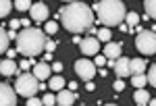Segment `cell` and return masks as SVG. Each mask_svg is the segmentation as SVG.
I'll return each instance as SVG.
<instances>
[{
    "label": "cell",
    "instance_id": "cb8c5ba5",
    "mask_svg": "<svg viewBox=\"0 0 156 106\" xmlns=\"http://www.w3.org/2000/svg\"><path fill=\"white\" fill-rule=\"evenodd\" d=\"M146 83H148V79H146V75H133V87H144Z\"/></svg>",
    "mask_w": 156,
    "mask_h": 106
},
{
    "label": "cell",
    "instance_id": "4fadbf2b",
    "mask_svg": "<svg viewBox=\"0 0 156 106\" xmlns=\"http://www.w3.org/2000/svg\"><path fill=\"white\" fill-rule=\"evenodd\" d=\"M75 102V92L71 90H60L58 96H56V104L58 106H71Z\"/></svg>",
    "mask_w": 156,
    "mask_h": 106
},
{
    "label": "cell",
    "instance_id": "52a82bcc",
    "mask_svg": "<svg viewBox=\"0 0 156 106\" xmlns=\"http://www.w3.org/2000/svg\"><path fill=\"white\" fill-rule=\"evenodd\" d=\"M0 106H17V92L9 83H0Z\"/></svg>",
    "mask_w": 156,
    "mask_h": 106
},
{
    "label": "cell",
    "instance_id": "44dd1931",
    "mask_svg": "<svg viewBox=\"0 0 156 106\" xmlns=\"http://www.w3.org/2000/svg\"><path fill=\"white\" fill-rule=\"evenodd\" d=\"M144 6H146V12H148V17L156 19V0H146Z\"/></svg>",
    "mask_w": 156,
    "mask_h": 106
},
{
    "label": "cell",
    "instance_id": "60d3db41",
    "mask_svg": "<svg viewBox=\"0 0 156 106\" xmlns=\"http://www.w3.org/2000/svg\"><path fill=\"white\" fill-rule=\"evenodd\" d=\"M65 2H77V0H65Z\"/></svg>",
    "mask_w": 156,
    "mask_h": 106
},
{
    "label": "cell",
    "instance_id": "ffe728a7",
    "mask_svg": "<svg viewBox=\"0 0 156 106\" xmlns=\"http://www.w3.org/2000/svg\"><path fill=\"white\" fill-rule=\"evenodd\" d=\"M17 11H21V12H25V11H29L31 9V0H15V4H12Z\"/></svg>",
    "mask_w": 156,
    "mask_h": 106
},
{
    "label": "cell",
    "instance_id": "277c9868",
    "mask_svg": "<svg viewBox=\"0 0 156 106\" xmlns=\"http://www.w3.org/2000/svg\"><path fill=\"white\" fill-rule=\"evenodd\" d=\"M15 90H17L19 96L31 98V96H36V92L40 90V81L34 77V73H23V75H19V79L15 83Z\"/></svg>",
    "mask_w": 156,
    "mask_h": 106
},
{
    "label": "cell",
    "instance_id": "836d02e7",
    "mask_svg": "<svg viewBox=\"0 0 156 106\" xmlns=\"http://www.w3.org/2000/svg\"><path fill=\"white\" fill-rule=\"evenodd\" d=\"M6 56L11 60H15V56H17V50H6Z\"/></svg>",
    "mask_w": 156,
    "mask_h": 106
},
{
    "label": "cell",
    "instance_id": "f35d334b",
    "mask_svg": "<svg viewBox=\"0 0 156 106\" xmlns=\"http://www.w3.org/2000/svg\"><path fill=\"white\" fill-rule=\"evenodd\" d=\"M69 90H71V92H75V90H77V83L71 81V83H69Z\"/></svg>",
    "mask_w": 156,
    "mask_h": 106
},
{
    "label": "cell",
    "instance_id": "7402d4cb",
    "mask_svg": "<svg viewBox=\"0 0 156 106\" xmlns=\"http://www.w3.org/2000/svg\"><path fill=\"white\" fill-rule=\"evenodd\" d=\"M12 11V2L11 0H0V17H6Z\"/></svg>",
    "mask_w": 156,
    "mask_h": 106
},
{
    "label": "cell",
    "instance_id": "7a4b0ae2",
    "mask_svg": "<svg viewBox=\"0 0 156 106\" xmlns=\"http://www.w3.org/2000/svg\"><path fill=\"white\" fill-rule=\"evenodd\" d=\"M92 11L98 15V21L104 25V27H117L125 21V4L121 0H100L94 4Z\"/></svg>",
    "mask_w": 156,
    "mask_h": 106
},
{
    "label": "cell",
    "instance_id": "8fae6325",
    "mask_svg": "<svg viewBox=\"0 0 156 106\" xmlns=\"http://www.w3.org/2000/svg\"><path fill=\"white\" fill-rule=\"evenodd\" d=\"M115 73H117V77H119V79L127 77V75H131L129 58H117V60H115Z\"/></svg>",
    "mask_w": 156,
    "mask_h": 106
},
{
    "label": "cell",
    "instance_id": "7c38bea8",
    "mask_svg": "<svg viewBox=\"0 0 156 106\" xmlns=\"http://www.w3.org/2000/svg\"><path fill=\"white\" fill-rule=\"evenodd\" d=\"M34 77H36L37 81L48 79L50 77V65L48 62H37V65H34Z\"/></svg>",
    "mask_w": 156,
    "mask_h": 106
},
{
    "label": "cell",
    "instance_id": "9a60e30c",
    "mask_svg": "<svg viewBox=\"0 0 156 106\" xmlns=\"http://www.w3.org/2000/svg\"><path fill=\"white\" fill-rule=\"evenodd\" d=\"M129 69H131V75H144V71H146V60H142V58L129 60Z\"/></svg>",
    "mask_w": 156,
    "mask_h": 106
},
{
    "label": "cell",
    "instance_id": "8d00e7d4",
    "mask_svg": "<svg viewBox=\"0 0 156 106\" xmlns=\"http://www.w3.org/2000/svg\"><path fill=\"white\" fill-rule=\"evenodd\" d=\"M19 25H21V21H17V19H15V21H11V29H17Z\"/></svg>",
    "mask_w": 156,
    "mask_h": 106
},
{
    "label": "cell",
    "instance_id": "9c48e42d",
    "mask_svg": "<svg viewBox=\"0 0 156 106\" xmlns=\"http://www.w3.org/2000/svg\"><path fill=\"white\" fill-rule=\"evenodd\" d=\"M79 50H81V54H85V56H90V54H98V50H100V42H98V37H83V40L79 42Z\"/></svg>",
    "mask_w": 156,
    "mask_h": 106
},
{
    "label": "cell",
    "instance_id": "603a6c76",
    "mask_svg": "<svg viewBox=\"0 0 156 106\" xmlns=\"http://www.w3.org/2000/svg\"><path fill=\"white\" fill-rule=\"evenodd\" d=\"M96 37H100L98 42H106V44H108L112 35H110V29H108V27H102V29H100V31L96 34Z\"/></svg>",
    "mask_w": 156,
    "mask_h": 106
},
{
    "label": "cell",
    "instance_id": "4316f807",
    "mask_svg": "<svg viewBox=\"0 0 156 106\" xmlns=\"http://www.w3.org/2000/svg\"><path fill=\"white\" fill-rule=\"evenodd\" d=\"M58 31V23L56 21H46V34H56Z\"/></svg>",
    "mask_w": 156,
    "mask_h": 106
},
{
    "label": "cell",
    "instance_id": "e575fe53",
    "mask_svg": "<svg viewBox=\"0 0 156 106\" xmlns=\"http://www.w3.org/2000/svg\"><path fill=\"white\" fill-rule=\"evenodd\" d=\"M85 90H87V92H94V90H96V85H94L92 81H87V85H85Z\"/></svg>",
    "mask_w": 156,
    "mask_h": 106
},
{
    "label": "cell",
    "instance_id": "4dcf8cb0",
    "mask_svg": "<svg viewBox=\"0 0 156 106\" xmlns=\"http://www.w3.org/2000/svg\"><path fill=\"white\" fill-rule=\"evenodd\" d=\"M112 87H115V92H123V90H125V83H123V79H117Z\"/></svg>",
    "mask_w": 156,
    "mask_h": 106
},
{
    "label": "cell",
    "instance_id": "2e32d148",
    "mask_svg": "<svg viewBox=\"0 0 156 106\" xmlns=\"http://www.w3.org/2000/svg\"><path fill=\"white\" fill-rule=\"evenodd\" d=\"M133 100H135V104H140V106H146L148 102H150V94L146 92L144 87H140V90L135 92V96H133Z\"/></svg>",
    "mask_w": 156,
    "mask_h": 106
},
{
    "label": "cell",
    "instance_id": "1f68e13d",
    "mask_svg": "<svg viewBox=\"0 0 156 106\" xmlns=\"http://www.w3.org/2000/svg\"><path fill=\"white\" fill-rule=\"evenodd\" d=\"M54 48H56V42H52V40H46V46H44V50H48V52H54Z\"/></svg>",
    "mask_w": 156,
    "mask_h": 106
},
{
    "label": "cell",
    "instance_id": "ac0fdd59",
    "mask_svg": "<svg viewBox=\"0 0 156 106\" xmlns=\"http://www.w3.org/2000/svg\"><path fill=\"white\" fill-rule=\"evenodd\" d=\"M125 21H127V27L133 29V27H137V25H140L142 19L137 17V12H127V15H125Z\"/></svg>",
    "mask_w": 156,
    "mask_h": 106
},
{
    "label": "cell",
    "instance_id": "ab89813d",
    "mask_svg": "<svg viewBox=\"0 0 156 106\" xmlns=\"http://www.w3.org/2000/svg\"><path fill=\"white\" fill-rule=\"evenodd\" d=\"M148 106H156V98H154V100H150V102H148Z\"/></svg>",
    "mask_w": 156,
    "mask_h": 106
},
{
    "label": "cell",
    "instance_id": "8992f818",
    "mask_svg": "<svg viewBox=\"0 0 156 106\" xmlns=\"http://www.w3.org/2000/svg\"><path fill=\"white\" fill-rule=\"evenodd\" d=\"M75 73H77V77H81L83 81H92L94 75H96V65H94L92 60H87V58H79L75 62Z\"/></svg>",
    "mask_w": 156,
    "mask_h": 106
},
{
    "label": "cell",
    "instance_id": "30bf717a",
    "mask_svg": "<svg viewBox=\"0 0 156 106\" xmlns=\"http://www.w3.org/2000/svg\"><path fill=\"white\" fill-rule=\"evenodd\" d=\"M121 50H123V46L119 42H108L102 54L106 56V60H117V58H121Z\"/></svg>",
    "mask_w": 156,
    "mask_h": 106
},
{
    "label": "cell",
    "instance_id": "ba28073f",
    "mask_svg": "<svg viewBox=\"0 0 156 106\" xmlns=\"http://www.w3.org/2000/svg\"><path fill=\"white\" fill-rule=\"evenodd\" d=\"M29 15H31V21H36V23H44V21L48 19V6H46L44 2L31 4V9H29Z\"/></svg>",
    "mask_w": 156,
    "mask_h": 106
},
{
    "label": "cell",
    "instance_id": "f546056e",
    "mask_svg": "<svg viewBox=\"0 0 156 106\" xmlns=\"http://www.w3.org/2000/svg\"><path fill=\"white\" fill-rule=\"evenodd\" d=\"M27 106H44V104H42V100H37L36 96H31V98H27Z\"/></svg>",
    "mask_w": 156,
    "mask_h": 106
},
{
    "label": "cell",
    "instance_id": "d4e9b609",
    "mask_svg": "<svg viewBox=\"0 0 156 106\" xmlns=\"http://www.w3.org/2000/svg\"><path fill=\"white\" fill-rule=\"evenodd\" d=\"M42 104H44V106H56V98H54V96L48 92V94L42 98Z\"/></svg>",
    "mask_w": 156,
    "mask_h": 106
},
{
    "label": "cell",
    "instance_id": "d6986e66",
    "mask_svg": "<svg viewBox=\"0 0 156 106\" xmlns=\"http://www.w3.org/2000/svg\"><path fill=\"white\" fill-rule=\"evenodd\" d=\"M9 42H11V40H9L6 31L0 27V52H6V50H9Z\"/></svg>",
    "mask_w": 156,
    "mask_h": 106
},
{
    "label": "cell",
    "instance_id": "3957f363",
    "mask_svg": "<svg viewBox=\"0 0 156 106\" xmlns=\"http://www.w3.org/2000/svg\"><path fill=\"white\" fill-rule=\"evenodd\" d=\"M46 46V37H44V31L42 29H36V27H27L21 34L17 35V50L25 54V56H36L40 54Z\"/></svg>",
    "mask_w": 156,
    "mask_h": 106
},
{
    "label": "cell",
    "instance_id": "b9f144b4",
    "mask_svg": "<svg viewBox=\"0 0 156 106\" xmlns=\"http://www.w3.org/2000/svg\"><path fill=\"white\" fill-rule=\"evenodd\" d=\"M104 106H117V104H104Z\"/></svg>",
    "mask_w": 156,
    "mask_h": 106
},
{
    "label": "cell",
    "instance_id": "83f0119b",
    "mask_svg": "<svg viewBox=\"0 0 156 106\" xmlns=\"http://www.w3.org/2000/svg\"><path fill=\"white\" fill-rule=\"evenodd\" d=\"M31 65H36L34 60H29V58H25V60H21L19 62V69L21 71H27V69H31Z\"/></svg>",
    "mask_w": 156,
    "mask_h": 106
},
{
    "label": "cell",
    "instance_id": "f1b7e54d",
    "mask_svg": "<svg viewBox=\"0 0 156 106\" xmlns=\"http://www.w3.org/2000/svg\"><path fill=\"white\" fill-rule=\"evenodd\" d=\"M94 65H96V67H104V65H106V56H104V54H98L96 60H94Z\"/></svg>",
    "mask_w": 156,
    "mask_h": 106
},
{
    "label": "cell",
    "instance_id": "74e56055",
    "mask_svg": "<svg viewBox=\"0 0 156 106\" xmlns=\"http://www.w3.org/2000/svg\"><path fill=\"white\" fill-rule=\"evenodd\" d=\"M21 25H23V29H27V27H31V21H27V19H23V21H21Z\"/></svg>",
    "mask_w": 156,
    "mask_h": 106
},
{
    "label": "cell",
    "instance_id": "d6a6232c",
    "mask_svg": "<svg viewBox=\"0 0 156 106\" xmlns=\"http://www.w3.org/2000/svg\"><path fill=\"white\" fill-rule=\"evenodd\" d=\"M52 71L60 73V71H62V62H54V65H52Z\"/></svg>",
    "mask_w": 156,
    "mask_h": 106
},
{
    "label": "cell",
    "instance_id": "d590c367",
    "mask_svg": "<svg viewBox=\"0 0 156 106\" xmlns=\"http://www.w3.org/2000/svg\"><path fill=\"white\" fill-rule=\"evenodd\" d=\"M6 35H9V40H17V34H15V29H11V31H6Z\"/></svg>",
    "mask_w": 156,
    "mask_h": 106
},
{
    "label": "cell",
    "instance_id": "5bb4252c",
    "mask_svg": "<svg viewBox=\"0 0 156 106\" xmlns=\"http://www.w3.org/2000/svg\"><path fill=\"white\" fill-rule=\"evenodd\" d=\"M0 73H2V75H6V77H11V75H15V73H17V62H15V60H2V62H0Z\"/></svg>",
    "mask_w": 156,
    "mask_h": 106
},
{
    "label": "cell",
    "instance_id": "484cf974",
    "mask_svg": "<svg viewBox=\"0 0 156 106\" xmlns=\"http://www.w3.org/2000/svg\"><path fill=\"white\" fill-rule=\"evenodd\" d=\"M146 79H148V83H150L152 87H156V65H154V67H150V73H148Z\"/></svg>",
    "mask_w": 156,
    "mask_h": 106
},
{
    "label": "cell",
    "instance_id": "6da1fadb",
    "mask_svg": "<svg viewBox=\"0 0 156 106\" xmlns=\"http://www.w3.org/2000/svg\"><path fill=\"white\" fill-rule=\"evenodd\" d=\"M58 17L62 21V27L71 34L90 31L94 25V11L83 2H71V4L62 6Z\"/></svg>",
    "mask_w": 156,
    "mask_h": 106
},
{
    "label": "cell",
    "instance_id": "7bdbcfd3",
    "mask_svg": "<svg viewBox=\"0 0 156 106\" xmlns=\"http://www.w3.org/2000/svg\"><path fill=\"white\" fill-rule=\"evenodd\" d=\"M96 2H100V0H96Z\"/></svg>",
    "mask_w": 156,
    "mask_h": 106
},
{
    "label": "cell",
    "instance_id": "e0dca14e",
    "mask_svg": "<svg viewBox=\"0 0 156 106\" xmlns=\"http://www.w3.org/2000/svg\"><path fill=\"white\" fill-rule=\"evenodd\" d=\"M48 87H50V92H60V90L65 87V79H62L60 75H56V77H52V79H50Z\"/></svg>",
    "mask_w": 156,
    "mask_h": 106
},
{
    "label": "cell",
    "instance_id": "5b68a950",
    "mask_svg": "<svg viewBox=\"0 0 156 106\" xmlns=\"http://www.w3.org/2000/svg\"><path fill=\"white\" fill-rule=\"evenodd\" d=\"M135 48L142 54H156V31L152 29H142L135 37Z\"/></svg>",
    "mask_w": 156,
    "mask_h": 106
}]
</instances>
